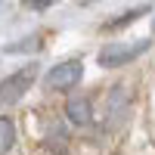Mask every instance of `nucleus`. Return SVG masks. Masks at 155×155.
<instances>
[{"mask_svg": "<svg viewBox=\"0 0 155 155\" xmlns=\"http://www.w3.org/2000/svg\"><path fill=\"white\" fill-rule=\"evenodd\" d=\"M149 47H152L149 37H140V41H112L96 53V62L102 68H121V65H130L134 59H140Z\"/></svg>", "mask_w": 155, "mask_h": 155, "instance_id": "f257e3e1", "label": "nucleus"}, {"mask_svg": "<svg viewBox=\"0 0 155 155\" xmlns=\"http://www.w3.org/2000/svg\"><path fill=\"white\" fill-rule=\"evenodd\" d=\"M81 78H84L81 59H65V62L53 65V68L44 74V87L53 90V93H59V90H71V87H78V84H81Z\"/></svg>", "mask_w": 155, "mask_h": 155, "instance_id": "f03ea898", "label": "nucleus"}, {"mask_svg": "<svg viewBox=\"0 0 155 155\" xmlns=\"http://www.w3.org/2000/svg\"><path fill=\"white\" fill-rule=\"evenodd\" d=\"M34 78H37V65H25L16 74L3 78V81H0V106H16V102L31 90Z\"/></svg>", "mask_w": 155, "mask_h": 155, "instance_id": "7ed1b4c3", "label": "nucleus"}, {"mask_svg": "<svg viewBox=\"0 0 155 155\" xmlns=\"http://www.w3.org/2000/svg\"><path fill=\"white\" fill-rule=\"evenodd\" d=\"M127 109H130V93L127 87H112L106 93V106H102V115H106V127H118L127 118Z\"/></svg>", "mask_w": 155, "mask_h": 155, "instance_id": "20e7f679", "label": "nucleus"}, {"mask_svg": "<svg viewBox=\"0 0 155 155\" xmlns=\"http://www.w3.org/2000/svg\"><path fill=\"white\" fill-rule=\"evenodd\" d=\"M71 143V134H68V124L65 118H53V121H47V130H44V149L50 155H65Z\"/></svg>", "mask_w": 155, "mask_h": 155, "instance_id": "39448f33", "label": "nucleus"}, {"mask_svg": "<svg viewBox=\"0 0 155 155\" xmlns=\"http://www.w3.org/2000/svg\"><path fill=\"white\" fill-rule=\"evenodd\" d=\"M65 118L71 124H78V127L90 124V121H93V102H90L87 96H71L65 102Z\"/></svg>", "mask_w": 155, "mask_h": 155, "instance_id": "423d86ee", "label": "nucleus"}, {"mask_svg": "<svg viewBox=\"0 0 155 155\" xmlns=\"http://www.w3.org/2000/svg\"><path fill=\"white\" fill-rule=\"evenodd\" d=\"M152 12V6L149 3H143V6H134V9H127V12H121L118 19H109L106 25H102V28L106 31H118V28H124V25H130V22H137L140 16H149Z\"/></svg>", "mask_w": 155, "mask_h": 155, "instance_id": "0eeeda50", "label": "nucleus"}, {"mask_svg": "<svg viewBox=\"0 0 155 155\" xmlns=\"http://www.w3.org/2000/svg\"><path fill=\"white\" fill-rule=\"evenodd\" d=\"M16 137H19L16 121H12L9 115H0V155H6L12 146H16Z\"/></svg>", "mask_w": 155, "mask_h": 155, "instance_id": "6e6552de", "label": "nucleus"}, {"mask_svg": "<svg viewBox=\"0 0 155 155\" xmlns=\"http://www.w3.org/2000/svg\"><path fill=\"white\" fill-rule=\"evenodd\" d=\"M37 47H41V34H31V37H25L19 44H6V53H31Z\"/></svg>", "mask_w": 155, "mask_h": 155, "instance_id": "1a4fd4ad", "label": "nucleus"}, {"mask_svg": "<svg viewBox=\"0 0 155 155\" xmlns=\"http://www.w3.org/2000/svg\"><path fill=\"white\" fill-rule=\"evenodd\" d=\"M28 6H31V9H47V6H50V0H31Z\"/></svg>", "mask_w": 155, "mask_h": 155, "instance_id": "9d476101", "label": "nucleus"}, {"mask_svg": "<svg viewBox=\"0 0 155 155\" xmlns=\"http://www.w3.org/2000/svg\"><path fill=\"white\" fill-rule=\"evenodd\" d=\"M152 31H155V16H152Z\"/></svg>", "mask_w": 155, "mask_h": 155, "instance_id": "9b49d317", "label": "nucleus"}]
</instances>
